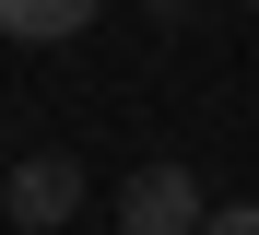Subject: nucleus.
<instances>
[{
	"instance_id": "1",
	"label": "nucleus",
	"mask_w": 259,
	"mask_h": 235,
	"mask_svg": "<svg viewBox=\"0 0 259 235\" xmlns=\"http://www.w3.org/2000/svg\"><path fill=\"white\" fill-rule=\"evenodd\" d=\"M200 223H212V200H200V176L177 153H153L142 176L118 188V235H200Z\"/></svg>"
},
{
	"instance_id": "2",
	"label": "nucleus",
	"mask_w": 259,
	"mask_h": 235,
	"mask_svg": "<svg viewBox=\"0 0 259 235\" xmlns=\"http://www.w3.org/2000/svg\"><path fill=\"white\" fill-rule=\"evenodd\" d=\"M0 200H12V235H59L82 212V165L71 153H24L12 176H0Z\"/></svg>"
},
{
	"instance_id": "5",
	"label": "nucleus",
	"mask_w": 259,
	"mask_h": 235,
	"mask_svg": "<svg viewBox=\"0 0 259 235\" xmlns=\"http://www.w3.org/2000/svg\"><path fill=\"white\" fill-rule=\"evenodd\" d=\"M142 12H153V24H165V12H189V0H142Z\"/></svg>"
},
{
	"instance_id": "3",
	"label": "nucleus",
	"mask_w": 259,
	"mask_h": 235,
	"mask_svg": "<svg viewBox=\"0 0 259 235\" xmlns=\"http://www.w3.org/2000/svg\"><path fill=\"white\" fill-rule=\"evenodd\" d=\"M106 0H0V35H24V47H59V35H82Z\"/></svg>"
},
{
	"instance_id": "6",
	"label": "nucleus",
	"mask_w": 259,
	"mask_h": 235,
	"mask_svg": "<svg viewBox=\"0 0 259 235\" xmlns=\"http://www.w3.org/2000/svg\"><path fill=\"white\" fill-rule=\"evenodd\" d=\"M247 12H259V0H247Z\"/></svg>"
},
{
	"instance_id": "4",
	"label": "nucleus",
	"mask_w": 259,
	"mask_h": 235,
	"mask_svg": "<svg viewBox=\"0 0 259 235\" xmlns=\"http://www.w3.org/2000/svg\"><path fill=\"white\" fill-rule=\"evenodd\" d=\"M200 235H259V200H236V212H212Z\"/></svg>"
}]
</instances>
